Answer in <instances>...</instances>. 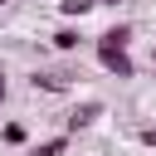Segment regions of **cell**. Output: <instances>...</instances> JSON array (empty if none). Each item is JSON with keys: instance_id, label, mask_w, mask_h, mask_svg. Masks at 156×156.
Masks as SVG:
<instances>
[{"instance_id": "1", "label": "cell", "mask_w": 156, "mask_h": 156, "mask_svg": "<svg viewBox=\"0 0 156 156\" xmlns=\"http://www.w3.org/2000/svg\"><path fill=\"white\" fill-rule=\"evenodd\" d=\"M93 54H98V68H102V73H112V78H136V58H132L127 49H117V44H93Z\"/></svg>"}, {"instance_id": "2", "label": "cell", "mask_w": 156, "mask_h": 156, "mask_svg": "<svg viewBox=\"0 0 156 156\" xmlns=\"http://www.w3.org/2000/svg\"><path fill=\"white\" fill-rule=\"evenodd\" d=\"M102 112H107V107H102V98H83V102H73V112H68L63 132H68V136H78V132H88Z\"/></svg>"}, {"instance_id": "3", "label": "cell", "mask_w": 156, "mask_h": 156, "mask_svg": "<svg viewBox=\"0 0 156 156\" xmlns=\"http://www.w3.org/2000/svg\"><path fill=\"white\" fill-rule=\"evenodd\" d=\"M68 132H54V136H44V141H29L24 146V156H68Z\"/></svg>"}, {"instance_id": "4", "label": "cell", "mask_w": 156, "mask_h": 156, "mask_svg": "<svg viewBox=\"0 0 156 156\" xmlns=\"http://www.w3.org/2000/svg\"><path fill=\"white\" fill-rule=\"evenodd\" d=\"M49 44H54L58 54H73V49L83 44V29H73V24H63V29H54V34H49Z\"/></svg>"}, {"instance_id": "5", "label": "cell", "mask_w": 156, "mask_h": 156, "mask_svg": "<svg viewBox=\"0 0 156 156\" xmlns=\"http://www.w3.org/2000/svg\"><path fill=\"white\" fill-rule=\"evenodd\" d=\"M29 88H34V93H68V78H63V73H34Z\"/></svg>"}, {"instance_id": "6", "label": "cell", "mask_w": 156, "mask_h": 156, "mask_svg": "<svg viewBox=\"0 0 156 156\" xmlns=\"http://www.w3.org/2000/svg\"><path fill=\"white\" fill-rule=\"evenodd\" d=\"M98 44H117V49H132V24H112L98 34Z\"/></svg>"}, {"instance_id": "7", "label": "cell", "mask_w": 156, "mask_h": 156, "mask_svg": "<svg viewBox=\"0 0 156 156\" xmlns=\"http://www.w3.org/2000/svg\"><path fill=\"white\" fill-rule=\"evenodd\" d=\"M0 141H5V146H29V127H24V122H5V127H0Z\"/></svg>"}, {"instance_id": "8", "label": "cell", "mask_w": 156, "mask_h": 156, "mask_svg": "<svg viewBox=\"0 0 156 156\" xmlns=\"http://www.w3.org/2000/svg\"><path fill=\"white\" fill-rule=\"evenodd\" d=\"M93 5H98V0H63V5H58V15H68V20H83Z\"/></svg>"}, {"instance_id": "9", "label": "cell", "mask_w": 156, "mask_h": 156, "mask_svg": "<svg viewBox=\"0 0 156 156\" xmlns=\"http://www.w3.org/2000/svg\"><path fill=\"white\" fill-rule=\"evenodd\" d=\"M136 141H141L146 151H156V127H141V132H136Z\"/></svg>"}, {"instance_id": "10", "label": "cell", "mask_w": 156, "mask_h": 156, "mask_svg": "<svg viewBox=\"0 0 156 156\" xmlns=\"http://www.w3.org/2000/svg\"><path fill=\"white\" fill-rule=\"evenodd\" d=\"M5 93H10V83H5V68H0V107H5Z\"/></svg>"}, {"instance_id": "11", "label": "cell", "mask_w": 156, "mask_h": 156, "mask_svg": "<svg viewBox=\"0 0 156 156\" xmlns=\"http://www.w3.org/2000/svg\"><path fill=\"white\" fill-rule=\"evenodd\" d=\"M98 5H122V0H98Z\"/></svg>"}, {"instance_id": "12", "label": "cell", "mask_w": 156, "mask_h": 156, "mask_svg": "<svg viewBox=\"0 0 156 156\" xmlns=\"http://www.w3.org/2000/svg\"><path fill=\"white\" fill-rule=\"evenodd\" d=\"M151 68H156V44H151Z\"/></svg>"}, {"instance_id": "13", "label": "cell", "mask_w": 156, "mask_h": 156, "mask_svg": "<svg viewBox=\"0 0 156 156\" xmlns=\"http://www.w3.org/2000/svg\"><path fill=\"white\" fill-rule=\"evenodd\" d=\"M5 5H10V0H0V10H5Z\"/></svg>"}]
</instances>
